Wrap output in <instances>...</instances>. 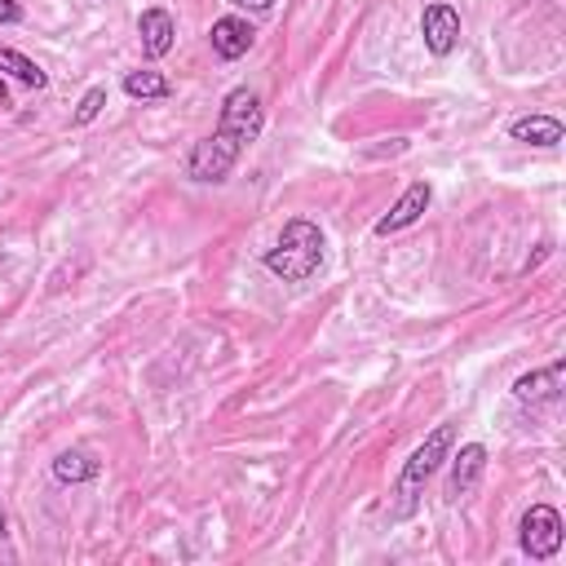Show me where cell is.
Masks as SVG:
<instances>
[{
	"label": "cell",
	"instance_id": "obj_1",
	"mask_svg": "<svg viewBox=\"0 0 566 566\" xmlns=\"http://www.w3.org/2000/svg\"><path fill=\"white\" fill-rule=\"evenodd\" d=\"M265 128V111L261 97L252 88H230L221 102V119L208 137H199L186 155V177L199 186H221L230 177V168L239 164V155L261 137Z\"/></svg>",
	"mask_w": 566,
	"mask_h": 566
},
{
	"label": "cell",
	"instance_id": "obj_2",
	"mask_svg": "<svg viewBox=\"0 0 566 566\" xmlns=\"http://www.w3.org/2000/svg\"><path fill=\"white\" fill-rule=\"evenodd\" d=\"M323 248H327L323 243V230L310 217H292L279 230L274 248L265 252V270L274 279H283V283H310L323 270Z\"/></svg>",
	"mask_w": 566,
	"mask_h": 566
},
{
	"label": "cell",
	"instance_id": "obj_3",
	"mask_svg": "<svg viewBox=\"0 0 566 566\" xmlns=\"http://www.w3.org/2000/svg\"><path fill=\"white\" fill-rule=\"evenodd\" d=\"M451 447H455V424H438L411 455H407V464H402V473H398V517H407L411 513V504H416V491L438 473V464L451 455Z\"/></svg>",
	"mask_w": 566,
	"mask_h": 566
},
{
	"label": "cell",
	"instance_id": "obj_4",
	"mask_svg": "<svg viewBox=\"0 0 566 566\" xmlns=\"http://www.w3.org/2000/svg\"><path fill=\"white\" fill-rule=\"evenodd\" d=\"M562 535H566V526H562V513H557L553 504H531V509L522 513V522H517V544H522V553H526L531 562L557 557Z\"/></svg>",
	"mask_w": 566,
	"mask_h": 566
},
{
	"label": "cell",
	"instance_id": "obj_5",
	"mask_svg": "<svg viewBox=\"0 0 566 566\" xmlns=\"http://www.w3.org/2000/svg\"><path fill=\"white\" fill-rule=\"evenodd\" d=\"M420 35H424V49H429L433 57H447V53L460 44V13H455L447 0L424 4V13H420Z\"/></svg>",
	"mask_w": 566,
	"mask_h": 566
},
{
	"label": "cell",
	"instance_id": "obj_6",
	"mask_svg": "<svg viewBox=\"0 0 566 566\" xmlns=\"http://www.w3.org/2000/svg\"><path fill=\"white\" fill-rule=\"evenodd\" d=\"M562 376H566V358H553L548 367L517 376V380H513V398H517L522 407H544V402H557V398H562Z\"/></svg>",
	"mask_w": 566,
	"mask_h": 566
},
{
	"label": "cell",
	"instance_id": "obj_7",
	"mask_svg": "<svg viewBox=\"0 0 566 566\" xmlns=\"http://www.w3.org/2000/svg\"><path fill=\"white\" fill-rule=\"evenodd\" d=\"M429 199H433V186L429 181H411L402 195H398V203L376 221V234L385 239V234H398V230H407V226H416L420 217H424V208H429Z\"/></svg>",
	"mask_w": 566,
	"mask_h": 566
},
{
	"label": "cell",
	"instance_id": "obj_8",
	"mask_svg": "<svg viewBox=\"0 0 566 566\" xmlns=\"http://www.w3.org/2000/svg\"><path fill=\"white\" fill-rule=\"evenodd\" d=\"M451 460V473H447V500H464V495H473L478 491V478H482V469H486V447L482 442H464L455 455H447Z\"/></svg>",
	"mask_w": 566,
	"mask_h": 566
},
{
	"label": "cell",
	"instance_id": "obj_9",
	"mask_svg": "<svg viewBox=\"0 0 566 566\" xmlns=\"http://www.w3.org/2000/svg\"><path fill=\"white\" fill-rule=\"evenodd\" d=\"M208 40H212V53H217L221 62H234V57H243V53L252 49L256 27H252L248 18H239V13H226V18H217V22H212Z\"/></svg>",
	"mask_w": 566,
	"mask_h": 566
},
{
	"label": "cell",
	"instance_id": "obj_10",
	"mask_svg": "<svg viewBox=\"0 0 566 566\" xmlns=\"http://www.w3.org/2000/svg\"><path fill=\"white\" fill-rule=\"evenodd\" d=\"M137 35H142V53L155 62V57H164V53L177 44V22H172L168 9L150 4V9L137 18Z\"/></svg>",
	"mask_w": 566,
	"mask_h": 566
},
{
	"label": "cell",
	"instance_id": "obj_11",
	"mask_svg": "<svg viewBox=\"0 0 566 566\" xmlns=\"http://www.w3.org/2000/svg\"><path fill=\"white\" fill-rule=\"evenodd\" d=\"M509 137L513 142H526V146H557L562 142V119H553V115H526V119H513L509 124Z\"/></svg>",
	"mask_w": 566,
	"mask_h": 566
},
{
	"label": "cell",
	"instance_id": "obj_12",
	"mask_svg": "<svg viewBox=\"0 0 566 566\" xmlns=\"http://www.w3.org/2000/svg\"><path fill=\"white\" fill-rule=\"evenodd\" d=\"M124 93L137 97V102H164V97H172V80L159 75V71H150V66H142V71H128L124 75Z\"/></svg>",
	"mask_w": 566,
	"mask_h": 566
},
{
	"label": "cell",
	"instance_id": "obj_13",
	"mask_svg": "<svg viewBox=\"0 0 566 566\" xmlns=\"http://www.w3.org/2000/svg\"><path fill=\"white\" fill-rule=\"evenodd\" d=\"M97 460L88 455V451H62V455H53V478L62 482V486H80V482H93L97 478Z\"/></svg>",
	"mask_w": 566,
	"mask_h": 566
},
{
	"label": "cell",
	"instance_id": "obj_14",
	"mask_svg": "<svg viewBox=\"0 0 566 566\" xmlns=\"http://www.w3.org/2000/svg\"><path fill=\"white\" fill-rule=\"evenodd\" d=\"M0 71H9L18 84H27V88H44L49 84V75L27 57V53H18V49H0Z\"/></svg>",
	"mask_w": 566,
	"mask_h": 566
},
{
	"label": "cell",
	"instance_id": "obj_15",
	"mask_svg": "<svg viewBox=\"0 0 566 566\" xmlns=\"http://www.w3.org/2000/svg\"><path fill=\"white\" fill-rule=\"evenodd\" d=\"M102 106H106V88L102 84H93L84 97H80V106H75V115H71V124L75 128H84V124H93L97 115H102Z\"/></svg>",
	"mask_w": 566,
	"mask_h": 566
},
{
	"label": "cell",
	"instance_id": "obj_16",
	"mask_svg": "<svg viewBox=\"0 0 566 566\" xmlns=\"http://www.w3.org/2000/svg\"><path fill=\"white\" fill-rule=\"evenodd\" d=\"M22 22V4L18 0H0V27H13Z\"/></svg>",
	"mask_w": 566,
	"mask_h": 566
},
{
	"label": "cell",
	"instance_id": "obj_17",
	"mask_svg": "<svg viewBox=\"0 0 566 566\" xmlns=\"http://www.w3.org/2000/svg\"><path fill=\"white\" fill-rule=\"evenodd\" d=\"M234 9H248V13H270L274 9V0H230Z\"/></svg>",
	"mask_w": 566,
	"mask_h": 566
},
{
	"label": "cell",
	"instance_id": "obj_18",
	"mask_svg": "<svg viewBox=\"0 0 566 566\" xmlns=\"http://www.w3.org/2000/svg\"><path fill=\"white\" fill-rule=\"evenodd\" d=\"M4 106H9V84L0 80V111H4Z\"/></svg>",
	"mask_w": 566,
	"mask_h": 566
},
{
	"label": "cell",
	"instance_id": "obj_19",
	"mask_svg": "<svg viewBox=\"0 0 566 566\" xmlns=\"http://www.w3.org/2000/svg\"><path fill=\"white\" fill-rule=\"evenodd\" d=\"M0 535H4V509H0Z\"/></svg>",
	"mask_w": 566,
	"mask_h": 566
}]
</instances>
